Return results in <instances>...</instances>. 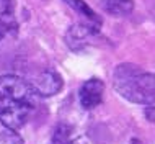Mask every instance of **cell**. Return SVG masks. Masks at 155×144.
Listing matches in <instances>:
<instances>
[{
	"mask_svg": "<svg viewBox=\"0 0 155 144\" xmlns=\"http://www.w3.org/2000/svg\"><path fill=\"white\" fill-rule=\"evenodd\" d=\"M38 105V92L31 82L18 75H0V123L8 129L26 125Z\"/></svg>",
	"mask_w": 155,
	"mask_h": 144,
	"instance_id": "cell-1",
	"label": "cell"
},
{
	"mask_svg": "<svg viewBox=\"0 0 155 144\" xmlns=\"http://www.w3.org/2000/svg\"><path fill=\"white\" fill-rule=\"evenodd\" d=\"M113 84L123 98L137 105L155 103V74L139 66L124 62L114 69Z\"/></svg>",
	"mask_w": 155,
	"mask_h": 144,
	"instance_id": "cell-2",
	"label": "cell"
},
{
	"mask_svg": "<svg viewBox=\"0 0 155 144\" xmlns=\"http://www.w3.org/2000/svg\"><path fill=\"white\" fill-rule=\"evenodd\" d=\"M100 29L91 26V25L87 23H80V25H74V26L69 28L65 35V41L69 44L70 49L74 51H82L87 46L90 38H93L95 35H98Z\"/></svg>",
	"mask_w": 155,
	"mask_h": 144,
	"instance_id": "cell-3",
	"label": "cell"
},
{
	"mask_svg": "<svg viewBox=\"0 0 155 144\" xmlns=\"http://www.w3.org/2000/svg\"><path fill=\"white\" fill-rule=\"evenodd\" d=\"M104 84L98 79H90L80 88V103L85 110H91L98 107L103 100Z\"/></svg>",
	"mask_w": 155,
	"mask_h": 144,
	"instance_id": "cell-4",
	"label": "cell"
},
{
	"mask_svg": "<svg viewBox=\"0 0 155 144\" xmlns=\"http://www.w3.org/2000/svg\"><path fill=\"white\" fill-rule=\"evenodd\" d=\"M33 87H35V90L38 92V95L51 97V95H56L62 88V79L56 74V72L46 70L36 77V80L33 82Z\"/></svg>",
	"mask_w": 155,
	"mask_h": 144,
	"instance_id": "cell-5",
	"label": "cell"
},
{
	"mask_svg": "<svg viewBox=\"0 0 155 144\" xmlns=\"http://www.w3.org/2000/svg\"><path fill=\"white\" fill-rule=\"evenodd\" d=\"M16 28H18V23L15 18L13 0H0V41L13 35Z\"/></svg>",
	"mask_w": 155,
	"mask_h": 144,
	"instance_id": "cell-6",
	"label": "cell"
},
{
	"mask_svg": "<svg viewBox=\"0 0 155 144\" xmlns=\"http://www.w3.org/2000/svg\"><path fill=\"white\" fill-rule=\"evenodd\" d=\"M101 8L113 16H127L134 10V0H101Z\"/></svg>",
	"mask_w": 155,
	"mask_h": 144,
	"instance_id": "cell-7",
	"label": "cell"
},
{
	"mask_svg": "<svg viewBox=\"0 0 155 144\" xmlns=\"http://www.w3.org/2000/svg\"><path fill=\"white\" fill-rule=\"evenodd\" d=\"M65 2L69 3V5L72 7L75 12H78V13L83 16V20H85L83 23L91 25V26H95V28H98V29L101 28V18H100V16L96 15L95 12L91 10V8L87 5L85 2H83V0H65Z\"/></svg>",
	"mask_w": 155,
	"mask_h": 144,
	"instance_id": "cell-8",
	"label": "cell"
},
{
	"mask_svg": "<svg viewBox=\"0 0 155 144\" xmlns=\"http://www.w3.org/2000/svg\"><path fill=\"white\" fill-rule=\"evenodd\" d=\"M54 144H77V134L72 126L69 125H59L54 131L52 136Z\"/></svg>",
	"mask_w": 155,
	"mask_h": 144,
	"instance_id": "cell-9",
	"label": "cell"
},
{
	"mask_svg": "<svg viewBox=\"0 0 155 144\" xmlns=\"http://www.w3.org/2000/svg\"><path fill=\"white\" fill-rule=\"evenodd\" d=\"M0 144H25V142L16 131L3 126V128H0Z\"/></svg>",
	"mask_w": 155,
	"mask_h": 144,
	"instance_id": "cell-10",
	"label": "cell"
},
{
	"mask_svg": "<svg viewBox=\"0 0 155 144\" xmlns=\"http://www.w3.org/2000/svg\"><path fill=\"white\" fill-rule=\"evenodd\" d=\"M132 144H142V142L139 141V139H132Z\"/></svg>",
	"mask_w": 155,
	"mask_h": 144,
	"instance_id": "cell-11",
	"label": "cell"
}]
</instances>
